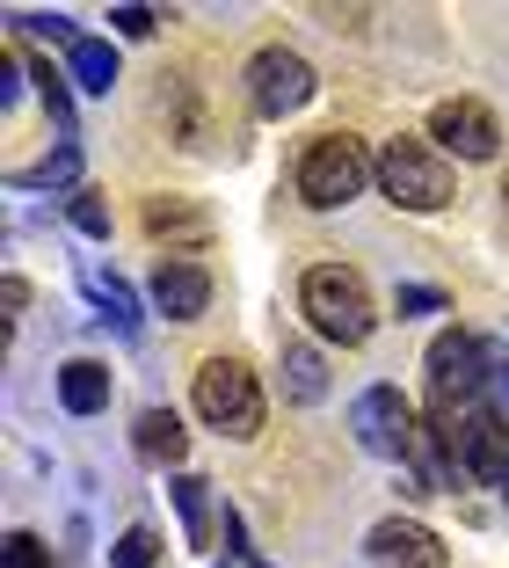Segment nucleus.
<instances>
[{"label": "nucleus", "instance_id": "f257e3e1", "mask_svg": "<svg viewBox=\"0 0 509 568\" xmlns=\"http://www.w3.org/2000/svg\"><path fill=\"white\" fill-rule=\"evenodd\" d=\"M298 314L313 321V335H328V343H343V351H357L364 335L378 328L371 284H364L349 263H320V270H306V284H298Z\"/></svg>", "mask_w": 509, "mask_h": 568}, {"label": "nucleus", "instance_id": "f03ea898", "mask_svg": "<svg viewBox=\"0 0 509 568\" xmlns=\"http://www.w3.org/2000/svg\"><path fill=\"white\" fill-rule=\"evenodd\" d=\"M364 183H378V161L364 153L357 132H320L298 153V197H306L313 212H335V204L364 197Z\"/></svg>", "mask_w": 509, "mask_h": 568}, {"label": "nucleus", "instance_id": "7ed1b4c3", "mask_svg": "<svg viewBox=\"0 0 509 568\" xmlns=\"http://www.w3.org/2000/svg\"><path fill=\"white\" fill-rule=\"evenodd\" d=\"M378 190H386V204H400V212H444L451 204V168H444V153L429 146V139H386L378 146Z\"/></svg>", "mask_w": 509, "mask_h": 568}, {"label": "nucleus", "instance_id": "20e7f679", "mask_svg": "<svg viewBox=\"0 0 509 568\" xmlns=\"http://www.w3.org/2000/svg\"><path fill=\"white\" fill-rule=\"evenodd\" d=\"M197 416L226 437H255L263 430V386L241 357H204L197 365Z\"/></svg>", "mask_w": 509, "mask_h": 568}, {"label": "nucleus", "instance_id": "39448f33", "mask_svg": "<svg viewBox=\"0 0 509 568\" xmlns=\"http://www.w3.org/2000/svg\"><path fill=\"white\" fill-rule=\"evenodd\" d=\"M488 394V343L466 328H444L429 343V402L437 408H474Z\"/></svg>", "mask_w": 509, "mask_h": 568}, {"label": "nucleus", "instance_id": "423d86ee", "mask_svg": "<svg viewBox=\"0 0 509 568\" xmlns=\"http://www.w3.org/2000/svg\"><path fill=\"white\" fill-rule=\"evenodd\" d=\"M349 430H357V445L371 452V459H408L415 445V408L400 386H364L357 408H349Z\"/></svg>", "mask_w": 509, "mask_h": 568}, {"label": "nucleus", "instance_id": "0eeeda50", "mask_svg": "<svg viewBox=\"0 0 509 568\" xmlns=\"http://www.w3.org/2000/svg\"><path fill=\"white\" fill-rule=\"evenodd\" d=\"M247 95H255L263 118H292V110L313 102V67L298 59V51H284V44H263L255 59H247Z\"/></svg>", "mask_w": 509, "mask_h": 568}, {"label": "nucleus", "instance_id": "6e6552de", "mask_svg": "<svg viewBox=\"0 0 509 568\" xmlns=\"http://www.w3.org/2000/svg\"><path fill=\"white\" fill-rule=\"evenodd\" d=\"M429 139H437L444 153H459V161H495V146H502V124H495L488 102L444 95L437 110H429Z\"/></svg>", "mask_w": 509, "mask_h": 568}, {"label": "nucleus", "instance_id": "1a4fd4ad", "mask_svg": "<svg viewBox=\"0 0 509 568\" xmlns=\"http://www.w3.org/2000/svg\"><path fill=\"white\" fill-rule=\"evenodd\" d=\"M204 306H212V270H204V263H182V255H161V270H153V314L197 321Z\"/></svg>", "mask_w": 509, "mask_h": 568}, {"label": "nucleus", "instance_id": "9d476101", "mask_svg": "<svg viewBox=\"0 0 509 568\" xmlns=\"http://www.w3.org/2000/svg\"><path fill=\"white\" fill-rule=\"evenodd\" d=\"M371 561L378 568H444V539L415 518H386V525H371Z\"/></svg>", "mask_w": 509, "mask_h": 568}, {"label": "nucleus", "instance_id": "9b49d317", "mask_svg": "<svg viewBox=\"0 0 509 568\" xmlns=\"http://www.w3.org/2000/svg\"><path fill=\"white\" fill-rule=\"evenodd\" d=\"M132 445H139V459H153V467H182L190 430L175 423V408H146V416L132 423Z\"/></svg>", "mask_w": 509, "mask_h": 568}, {"label": "nucleus", "instance_id": "f8f14e48", "mask_svg": "<svg viewBox=\"0 0 509 568\" xmlns=\"http://www.w3.org/2000/svg\"><path fill=\"white\" fill-rule=\"evenodd\" d=\"M59 402H67L73 416H95V408L110 402V365H95V357H67V365H59Z\"/></svg>", "mask_w": 509, "mask_h": 568}, {"label": "nucleus", "instance_id": "ddd939ff", "mask_svg": "<svg viewBox=\"0 0 509 568\" xmlns=\"http://www.w3.org/2000/svg\"><path fill=\"white\" fill-rule=\"evenodd\" d=\"M284 394L292 402H320L328 394V357L313 343H284Z\"/></svg>", "mask_w": 509, "mask_h": 568}, {"label": "nucleus", "instance_id": "4468645a", "mask_svg": "<svg viewBox=\"0 0 509 568\" xmlns=\"http://www.w3.org/2000/svg\"><path fill=\"white\" fill-rule=\"evenodd\" d=\"M88 300L102 306V321H116V335H139V300H132V284L110 277V270H88Z\"/></svg>", "mask_w": 509, "mask_h": 568}, {"label": "nucleus", "instance_id": "2eb2a0df", "mask_svg": "<svg viewBox=\"0 0 509 568\" xmlns=\"http://www.w3.org/2000/svg\"><path fill=\"white\" fill-rule=\"evenodd\" d=\"M67 59H73V81H81L88 95H110V81H116V51L102 44V37H81Z\"/></svg>", "mask_w": 509, "mask_h": 568}, {"label": "nucleus", "instance_id": "dca6fc26", "mask_svg": "<svg viewBox=\"0 0 509 568\" xmlns=\"http://www.w3.org/2000/svg\"><path fill=\"white\" fill-rule=\"evenodd\" d=\"M73 175H81V146H59V153H44L37 168H16L8 183H16V190H67Z\"/></svg>", "mask_w": 509, "mask_h": 568}, {"label": "nucleus", "instance_id": "f3484780", "mask_svg": "<svg viewBox=\"0 0 509 568\" xmlns=\"http://www.w3.org/2000/svg\"><path fill=\"white\" fill-rule=\"evenodd\" d=\"M204 488H212V481H197V474H182V481H175V510H182L190 547H212V503H204Z\"/></svg>", "mask_w": 509, "mask_h": 568}, {"label": "nucleus", "instance_id": "a211bd4d", "mask_svg": "<svg viewBox=\"0 0 509 568\" xmlns=\"http://www.w3.org/2000/svg\"><path fill=\"white\" fill-rule=\"evenodd\" d=\"M146 234H153V241H167V234H190V241H197L204 219L190 212V204H175V197H153V204H146Z\"/></svg>", "mask_w": 509, "mask_h": 568}, {"label": "nucleus", "instance_id": "6ab92c4d", "mask_svg": "<svg viewBox=\"0 0 509 568\" xmlns=\"http://www.w3.org/2000/svg\"><path fill=\"white\" fill-rule=\"evenodd\" d=\"M110 568H161V532H153V525H132V532L110 547Z\"/></svg>", "mask_w": 509, "mask_h": 568}, {"label": "nucleus", "instance_id": "aec40b11", "mask_svg": "<svg viewBox=\"0 0 509 568\" xmlns=\"http://www.w3.org/2000/svg\"><path fill=\"white\" fill-rule=\"evenodd\" d=\"M0 568H51V547L37 532H8V547H0Z\"/></svg>", "mask_w": 509, "mask_h": 568}, {"label": "nucleus", "instance_id": "412c9836", "mask_svg": "<svg viewBox=\"0 0 509 568\" xmlns=\"http://www.w3.org/2000/svg\"><path fill=\"white\" fill-rule=\"evenodd\" d=\"M73 226H81L88 241H110V204H102L95 190H73Z\"/></svg>", "mask_w": 509, "mask_h": 568}, {"label": "nucleus", "instance_id": "4be33fe9", "mask_svg": "<svg viewBox=\"0 0 509 568\" xmlns=\"http://www.w3.org/2000/svg\"><path fill=\"white\" fill-rule=\"evenodd\" d=\"M394 306H400V321H408V314H444V292H437V284H400Z\"/></svg>", "mask_w": 509, "mask_h": 568}, {"label": "nucleus", "instance_id": "5701e85b", "mask_svg": "<svg viewBox=\"0 0 509 568\" xmlns=\"http://www.w3.org/2000/svg\"><path fill=\"white\" fill-rule=\"evenodd\" d=\"M16 22H22V30H37V37H51V44H67V51L81 44V30H73L67 16H16Z\"/></svg>", "mask_w": 509, "mask_h": 568}, {"label": "nucleus", "instance_id": "b1692460", "mask_svg": "<svg viewBox=\"0 0 509 568\" xmlns=\"http://www.w3.org/2000/svg\"><path fill=\"white\" fill-rule=\"evenodd\" d=\"M110 22L124 37H153V30H161V16H153V8H110Z\"/></svg>", "mask_w": 509, "mask_h": 568}, {"label": "nucleus", "instance_id": "393cba45", "mask_svg": "<svg viewBox=\"0 0 509 568\" xmlns=\"http://www.w3.org/2000/svg\"><path fill=\"white\" fill-rule=\"evenodd\" d=\"M226 539H233V554H226V568H269V561H255V554L241 547V518H226Z\"/></svg>", "mask_w": 509, "mask_h": 568}, {"label": "nucleus", "instance_id": "a878e982", "mask_svg": "<svg viewBox=\"0 0 509 568\" xmlns=\"http://www.w3.org/2000/svg\"><path fill=\"white\" fill-rule=\"evenodd\" d=\"M0 306H8V314H22V306H30V284L8 277V284H0Z\"/></svg>", "mask_w": 509, "mask_h": 568}, {"label": "nucleus", "instance_id": "bb28decb", "mask_svg": "<svg viewBox=\"0 0 509 568\" xmlns=\"http://www.w3.org/2000/svg\"><path fill=\"white\" fill-rule=\"evenodd\" d=\"M502 197H509V175H502Z\"/></svg>", "mask_w": 509, "mask_h": 568}]
</instances>
